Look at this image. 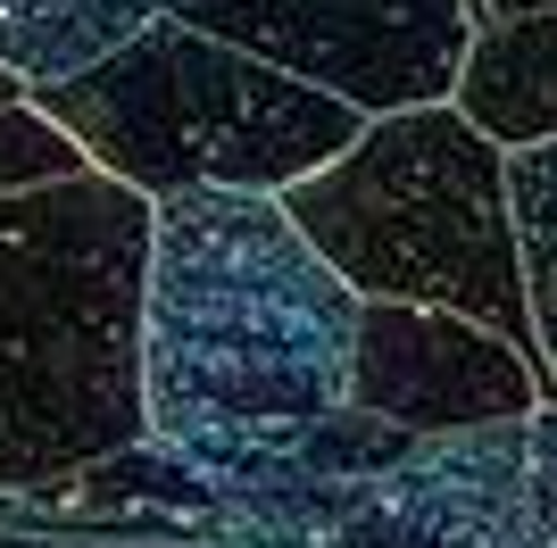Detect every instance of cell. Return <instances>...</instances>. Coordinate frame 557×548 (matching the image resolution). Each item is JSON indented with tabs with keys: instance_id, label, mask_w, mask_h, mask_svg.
<instances>
[{
	"instance_id": "obj_5",
	"label": "cell",
	"mask_w": 557,
	"mask_h": 548,
	"mask_svg": "<svg viewBox=\"0 0 557 548\" xmlns=\"http://www.w3.org/2000/svg\"><path fill=\"white\" fill-rule=\"evenodd\" d=\"M159 9L275 59L283 75L349 100L358 116L458 100L466 50L491 25L483 0H159Z\"/></svg>"
},
{
	"instance_id": "obj_1",
	"label": "cell",
	"mask_w": 557,
	"mask_h": 548,
	"mask_svg": "<svg viewBox=\"0 0 557 548\" xmlns=\"http://www.w3.org/2000/svg\"><path fill=\"white\" fill-rule=\"evenodd\" d=\"M358 308L275 191H175L141 283V415L166 457L258 482L349 408Z\"/></svg>"
},
{
	"instance_id": "obj_8",
	"label": "cell",
	"mask_w": 557,
	"mask_h": 548,
	"mask_svg": "<svg viewBox=\"0 0 557 548\" xmlns=\"http://www.w3.org/2000/svg\"><path fill=\"white\" fill-rule=\"evenodd\" d=\"M458 109L483 125L499 150H541L557 141V9L491 17L466 50Z\"/></svg>"
},
{
	"instance_id": "obj_13",
	"label": "cell",
	"mask_w": 557,
	"mask_h": 548,
	"mask_svg": "<svg viewBox=\"0 0 557 548\" xmlns=\"http://www.w3.org/2000/svg\"><path fill=\"white\" fill-rule=\"evenodd\" d=\"M25 100H34V84H25V75H9V67H0V116H9V109H25Z\"/></svg>"
},
{
	"instance_id": "obj_11",
	"label": "cell",
	"mask_w": 557,
	"mask_h": 548,
	"mask_svg": "<svg viewBox=\"0 0 557 548\" xmlns=\"http://www.w3.org/2000/svg\"><path fill=\"white\" fill-rule=\"evenodd\" d=\"M75 175H92V159L67 125H50L34 100L0 116V191H42V183H75Z\"/></svg>"
},
{
	"instance_id": "obj_4",
	"label": "cell",
	"mask_w": 557,
	"mask_h": 548,
	"mask_svg": "<svg viewBox=\"0 0 557 548\" xmlns=\"http://www.w3.org/2000/svg\"><path fill=\"white\" fill-rule=\"evenodd\" d=\"M34 109L67 125L84 159L134 183L141 200H175V191H275L283 200L292 183H308L367 134L349 100L184 17L141 25L92 75L34 91Z\"/></svg>"
},
{
	"instance_id": "obj_12",
	"label": "cell",
	"mask_w": 557,
	"mask_h": 548,
	"mask_svg": "<svg viewBox=\"0 0 557 548\" xmlns=\"http://www.w3.org/2000/svg\"><path fill=\"white\" fill-rule=\"evenodd\" d=\"M533 457H524V524H533V548H557V399L524 424Z\"/></svg>"
},
{
	"instance_id": "obj_2",
	"label": "cell",
	"mask_w": 557,
	"mask_h": 548,
	"mask_svg": "<svg viewBox=\"0 0 557 548\" xmlns=\"http://www.w3.org/2000/svg\"><path fill=\"white\" fill-rule=\"evenodd\" d=\"M150 225L116 175L0 191V490L150 440L141 415V283Z\"/></svg>"
},
{
	"instance_id": "obj_7",
	"label": "cell",
	"mask_w": 557,
	"mask_h": 548,
	"mask_svg": "<svg viewBox=\"0 0 557 548\" xmlns=\"http://www.w3.org/2000/svg\"><path fill=\"white\" fill-rule=\"evenodd\" d=\"M524 424L433 433L367 482H333L308 548H533Z\"/></svg>"
},
{
	"instance_id": "obj_6",
	"label": "cell",
	"mask_w": 557,
	"mask_h": 548,
	"mask_svg": "<svg viewBox=\"0 0 557 548\" xmlns=\"http://www.w3.org/2000/svg\"><path fill=\"white\" fill-rule=\"evenodd\" d=\"M549 399H557L549 365L458 308H417V299L358 308L349 408L383 415L399 433L433 440V433H474V424H533Z\"/></svg>"
},
{
	"instance_id": "obj_14",
	"label": "cell",
	"mask_w": 557,
	"mask_h": 548,
	"mask_svg": "<svg viewBox=\"0 0 557 548\" xmlns=\"http://www.w3.org/2000/svg\"><path fill=\"white\" fill-rule=\"evenodd\" d=\"M491 17H524V9H557V0H483Z\"/></svg>"
},
{
	"instance_id": "obj_9",
	"label": "cell",
	"mask_w": 557,
	"mask_h": 548,
	"mask_svg": "<svg viewBox=\"0 0 557 548\" xmlns=\"http://www.w3.org/2000/svg\"><path fill=\"white\" fill-rule=\"evenodd\" d=\"M159 17V0H0V67L34 91L75 84Z\"/></svg>"
},
{
	"instance_id": "obj_3",
	"label": "cell",
	"mask_w": 557,
	"mask_h": 548,
	"mask_svg": "<svg viewBox=\"0 0 557 548\" xmlns=\"http://www.w3.org/2000/svg\"><path fill=\"white\" fill-rule=\"evenodd\" d=\"M283 208L358 299L458 308L541 358L508 150L458 100L367 116V134L333 166L292 183Z\"/></svg>"
},
{
	"instance_id": "obj_10",
	"label": "cell",
	"mask_w": 557,
	"mask_h": 548,
	"mask_svg": "<svg viewBox=\"0 0 557 548\" xmlns=\"http://www.w3.org/2000/svg\"><path fill=\"white\" fill-rule=\"evenodd\" d=\"M508 183H516V225H524L541 365H549V383H557V141H541V150H508Z\"/></svg>"
}]
</instances>
